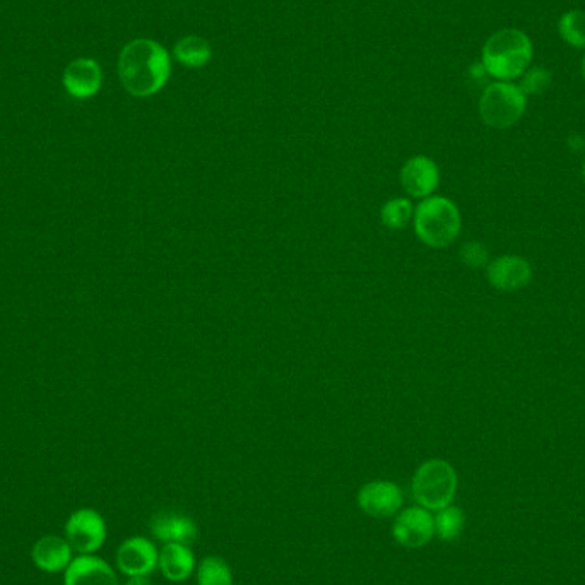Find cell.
<instances>
[{
  "mask_svg": "<svg viewBox=\"0 0 585 585\" xmlns=\"http://www.w3.org/2000/svg\"><path fill=\"white\" fill-rule=\"evenodd\" d=\"M31 558L43 572L57 574L71 565L72 546L67 539L59 536H43L33 546Z\"/></svg>",
  "mask_w": 585,
  "mask_h": 585,
  "instance_id": "cell-15",
  "label": "cell"
},
{
  "mask_svg": "<svg viewBox=\"0 0 585 585\" xmlns=\"http://www.w3.org/2000/svg\"><path fill=\"white\" fill-rule=\"evenodd\" d=\"M527 96L519 84L497 81L486 86L479 100V115L491 129H510L526 113Z\"/></svg>",
  "mask_w": 585,
  "mask_h": 585,
  "instance_id": "cell-5",
  "label": "cell"
},
{
  "mask_svg": "<svg viewBox=\"0 0 585 585\" xmlns=\"http://www.w3.org/2000/svg\"><path fill=\"white\" fill-rule=\"evenodd\" d=\"M532 54L531 38L524 31L505 28L486 40L481 64L488 76L512 83L531 67Z\"/></svg>",
  "mask_w": 585,
  "mask_h": 585,
  "instance_id": "cell-2",
  "label": "cell"
},
{
  "mask_svg": "<svg viewBox=\"0 0 585 585\" xmlns=\"http://www.w3.org/2000/svg\"><path fill=\"white\" fill-rule=\"evenodd\" d=\"M125 585H154L148 577H132Z\"/></svg>",
  "mask_w": 585,
  "mask_h": 585,
  "instance_id": "cell-24",
  "label": "cell"
},
{
  "mask_svg": "<svg viewBox=\"0 0 585 585\" xmlns=\"http://www.w3.org/2000/svg\"><path fill=\"white\" fill-rule=\"evenodd\" d=\"M558 33L563 42L574 48H585V11L572 9L558 21Z\"/></svg>",
  "mask_w": 585,
  "mask_h": 585,
  "instance_id": "cell-21",
  "label": "cell"
},
{
  "mask_svg": "<svg viewBox=\"0 0 585 585\" xmlns=\"http://www.w3.org/2000/svg\"><path fill=\"white\" fill-rule=\"evenodd\" d=\"M64 585H119V579L105 560L81 555L65 568Z\"/></svg>",
  "mask_w": 585,
  "mask_h": 585,
  "instance_id": "cell-12",
  "label": "cell"
},
{
  "mask_svg": "<svg viewBox=\"0 0 585 585\" xmlns=\"http://www.w3.org/2000/svg\"><path fill=\"white\" fill-rule=\"evenodd\" d=\"M101 69L93 59H77L64 72V86L77 100L95 96L101 88Z\"/></svg>",
  "mask_w": 585,
  "mask_h": 585,
  "instance_id": "cell-14",
  "label": "cell"
},
{
  "mask_svg": "<svg viewBox=\"0 0 585 585\" xmlns=\"http://www.w3.org/2000/svg\"><path fill=\"white\" fill-rule=\"evenodd\" d=\"M175 59L190 69H199L213 57V48L201 36H185L175 45Z\"/></svg>",
  "mask_w": 585,
  "mask_h": 585,
  "instance_id": "cell-17",
  "label": "cell"
},
{
  "mask_svg": "<svg viewBox=\"0 0 585 585\" xmlns=\"http://www.w3.org/2000/svg\"><path fill=\"white\" fill-rule=\"evenodd\" d=\"M414 233L432 249H447L461 235V211L444 195H430L414 207Z\"/></svg>",
  "mask_w": 585,
  "mask_h": 585,
  "instance_id": "cell-3",
  "label": "cell"
},
{
  "mask_svg": "<svg viewBox=\"0 0 585 585\" xmlns=\"http://www.w3.org/2000/svg\"><path fill=\"white\" fill-rule=\"evenodd\" d=\"M358 507L365 514L375 519H387L399 514L402 509V491L396 483L385 481V479H375L365 486H361L358 491Z\"/></svg>",
  "mask_w": 585,
  "mask_h": 585,
  "instance_id": "cell-8",
  "label": "cell"
},
{
  "mask_svg": "<svg viewBox=\"0 0 585 585\" xmlns=\"http://www.w3.org/2000/svg\"><path fill=\"white\" fill-rule=\"evenodd\" d=\"M154 538L161 543H177L190 546L199 538V529L189 515L178 512H160L154 515L149 524Z\"/></svg>",
  "mask_w": 585,
  "mask_h": 585,
  "instance_id": "cell-13",
  "label": "cell"
},
{
  "mask_svg": "<svg viewBox=\"0 0 585 585\" xmlns=\"http://www.w3.org/2000/svg\"><path fill=\"white\" fill-rule=\"evenodd\" d=\"M459 478L454 466L444 459L423 462L413 476L411 491L420 507L438 512L454 502Z\"/></svg>",
  "mask_w": 585,
  "mask_h": 585,
  "instance_id": "cell-4",
  "label": "cell"
},
{
  "mask_svg": "<svg viewBox=\"0 0 585 585\" xmlns=\"http://www.w3.org/2000/svg\"><path fill=\"white\" fill-rule=\"evenodd\" d=\"M461 260L471 269H483L490 264V254L483 243L467 242L461 247Z\"/></svg>",
  "mask_w": 585,
  "mask_h": 585,
  "instance_id": "cell-23",
  "label": "cell"
},
{
  "mask_svg": "<svg viewBox=\"0 0 585 585\" xmlns=\"http://www.w3.org/2000/svg\"><path fill=\"white\" fill-rule=\"evenodd\" d=\"M413 218V202L409 201V199H404V197L389 199L380 209L382 225L385 228H389V230H404L413 221Z\"/></svg>",
  "mask_w": 585,
  "mask_h": 585,
  "instance_id": "cell-19",
  "label": "cell"
},
{
  "mask_svg": "<svg viewBox=\"0 0 585 585\" xmlns=\"http://www.w3.org/2000/svg\"><path fill=\"white\" fill-rule=\"evenodd\" d=\"M466 524V515L459 507L449 505L445 509L438 510L435 515V536L442 541H455L462 534Z\"/></svg>",
  "mask_w": 585,
  "mask_h": 585,
  "instance_id": "cell-20",
  "label": "cell"
},
{
  "mask_svg": "<svg viewBox=\"0 0 585 585\" xmlns=\"http://www.w3.org/2000/svg\"><path fill=\"white\" fill-rule=\"evenodd\" d=\"M399 182L409 197L423 201L437 190L440 184V170L432 158L418 154L402 165Z\"/></svg>",
  "mask_w": 585,
  "mask_h": 585,
  "instance_id": "cell-9",
  "label": "cell"
},
{
  "mask_svg": "<svg viewBox=\"0 0 585 585\" xmlns=\"http://www.w3.org/2000/svg\"><path fill=\"white\" fill-rule=\"evenodd\" d=\"M65 539L77 553L93 555L107 539L105 519L93 509L77 510L65 524Z\"/></svg>",
  "mask_w": 585,
  "mask_h": 585,
  "instance_id": "cell-6",
  "label": "cell"
},
{
  "mask_svg": "<svg viewBox=\"0 0 585 585\" xmlns=\"http://www.w3.org/2000/svg\"><path fill=\"white\" fill-rule=\"evenodd\" d=\"M392 536L408 550H420L435 536V517L423 507H409L396 515Z\"/></svg>",
  "mask_w": 585,
  "mask_h": 585,
  "instance_id": "cell-7",
  "label": "cell"
},
{
  "mask_svg": "<svg viewBox=\"0 0 585 585\" xmlns=\"http://www.w3.org/2000/svg\"><path fill=\"white\" fill-rule=\"evenodd\" d=\"M553 76L548 69L544 67H529L522 76H520L519 88L526 96H538L550 88Z\"/></svg>",
  "mask_w": 585,
  "mask_h": 585,
  "instance_id": "cell-22",
  "label": "cell"
},
{
  "mask_svg": "<svg viewBox=\"0 0 585 585\" xmlns=\"http://www.w3.org/2000/svg\"><path fill=\"white\" fill-rule=\"evenodd\" d=\"M158 567L166 580L184 582L195 572L194 553L185 544H165L160 551Z\"/></svg>",
  "mask_w": 585,
  "mask_h": 585,
  "instance_id": "cell-16",
  "label": "cell"
},
{
  "mask_svg": "<svg viewBox=\"0 0 585 585\" xmlns=\"http://www.w3.org/2000/svg\"><path fill=\"white\" fill-rule=\"evenodd\" d=\"M582 177H584L585 180V163L582 165Z\"/></svg>",
  "mask_w": 585,
  "mask_h": 585,
  "instance_id": "cell-26",
  "label": "cell"
},
{
  "mask_svg": "<svg viewBox=\"0 0 585 585\" xmlns=\"http://www.w3.org/2000/svg\"><path fill=\"white\" fill-rule=\"evenodd\" d=\"M486 276L495 290L514 293L531 283L532 266L519 255H502L490 260L486 266Z\"/></svg>",
  "mask_w": 585,
  "mask_h": 585,
  "instance_id": "cell-10",
  "label": "cell"
},
{
  "mask_svg": "<svg viewBox=\"0 0 585 585\" xmlns=\"http://www.w3.org/2000/svg\"><path fill=\"white\" fill-rule=\"evenodd\" d=\"M580 69H582V76H584L585 79V55L584 59H582V65H580Z\"/></svg>",
  "mask_w": 585,
  "mask_h": 585,
  "instance_id": "cell-25",
  "label": "cell"
},
{
  "mask_svg": "<svg viewBox=\"0 0 585 585\" xmlns=\"http://www.w3.org/2000/svg\"><path fill=\"white\" fill-rule=\"evenodd\" d=\"M197 585H233V574L221 556H206L197 565Z\"/></svg>",
  "mask_w": 585,
  "mask_h": 585,
  "instance_id": "cell-18",
  "label": "cell"
},
{
  "mask_svg": "<svg viewBox=\"0 0 585 585\" xmlns=\"http://www.w3.org/2000/svg\"><path fill=\"white\" fill-rule=\"evenodd\" d=\"M158 560L160 551L156 550V546L149 539L141 536L127 539L120 544L117 551V567L129 579L148 577L158 567Z\"/></svg>",
  "mask_w": 585,
  "mask_h": 585,
  "instance_id": "cell-11",
  "label": "cell"
},
{
  "mask_svg": "<svg viewBox=\"0 0 585 585\" xmlns=\"http://www.w3.org/2000/svg\"><path fill=\"white\" fill-rule=\"evenodd\" d=\"M172 74L170 54L160 43L139 38L125 45L119 59V76L130 95L148 98L163 89Z\"/></svg>",
  "mask_w": 585,
  "mask_h": 585,
  "instance_id": "cell-1",
  "label": "cell"
}]
</instances>
